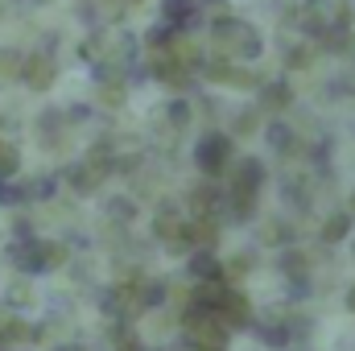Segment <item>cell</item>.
<instances>
[{"instance_id": "cell-1", "label": "cell", "mask_w": 355, "mask_h": 351, "mask_svg": "<svg viewBox=\"0 0 355 351\" xmlns=\"http://www.w3.org/2000/svg\"><path fill=\"white\" fill-rule=\"evenodd\" d=\"M194 166L202 170V178H219L232 166V137L227 132H202L194 141Z\"/></svg>"}, {"instance_id": "cell-2", "label": "cell", "mask_w": 355, "mask_h": 351, "mask_svg": "<svg viewBox=\"0 0 355 351\" xmlns=\"http://www.w3.org/2000/svg\"><path fill=\"white\" fill-rule=\"evenodd\" d=\"M265 186V166L261 157H240L236 166H227V190H240V194H261Z\"/></svg>"}, {"instance_id": "cell-3", "label": "cell", "mask_w": 355, "mask_h": 351, "mask_svg": "<svg viewBox=\"0 0 355 351\" xmlns=\"http://www.w3.org/2000/svg\"><path fill=\"white\" fill-rule=\"evenodd\" d=\"M257 108H265V112H281V108H289L293 103V87H289V79H268L257 87Z\"/></svg>"}, {"instance_id": "cell-4", "label": "cell", "mask_w": 355, "mask_h": 351, "mask_svg": "<svg viewBox=\"0 0 355 351\" xmlns=\"http://www.w3.org/2000/svg\"><path fill=\"white\" fill-rule=\"evenodd\" d=\"M248 29H252V25H248L244 17H215V21L207 25V33H211L219 46H227V50H232V46H236V42H240Z\"/></svg>"}, {"instance_id": "cell-5", "label": "cell", "mask_w": 355, "mask_h": 351, "mask_svg": "<svg viewBox=\"0 0 355 351\" xmlns=\"http://www.w3.org/2000/svg\"><path fill=\"white\" fill-rule=\"evenodd\" d=\"M318 50H327V54H352L355 50V33H352V25H327L322 29V37H318Z\"/></svg>"}, {"instance_id": "cell-6", "label": "cell", "mask_w": 355, "mask_h": 351, "mask_svg": "<svg viewBox=\"0 0 355 351\" xmlns=\"http://www.w3.org/2000/svg\"><path fill=\"white\" fill-rule=\"evenodd\" d=\"M21 79H25L33 91H46L50 83H54V62L42 58V54H37V58H25V62H21Z\"/></svg>"}, {"instance_id": "cell-7", "label": "cell", "mask_w": 355, "mask_h": 351, "mask_svg": "<svg viewBox=\"0 0 355 351\" xmlns=\"http://www.w3.org/2000/svg\"><path fill=\"white\" fill-rule=\"evenodd\" d=\"M186 268H190V277H198V281H207V285H211V281H223V264H219L215 252H207V248H202V252H190V264H186Z\"/></svg>"}, {"instance_id": "cell-8", "label": "cell", "mask_w": 355, "mask_h": 351, "mask_svg": "<svg viewBox=\"0 0 355 351\" xmlns=\"http://www.w3.org/2000/svg\"><path fill=\"white\" fill-rule=\"evenodd\" d=\"M141 42H145V50H170V46L178 42V25H170V21H162V17H157V21L145 29V37H141Z\"/></svg>"}, {"instance_id": "cell-9", "label": "cell", "mask_w": 355, "mask_h": 351, "mask_svg": "<svg viewBox=\"0 0 355 351\" xmlns=\"http://www.w3.org/2000/svg\"><path fill=\"white\" fill-rule=\"evenodd\" d=\"M265 141H268V149H272V153H293V141H297V137H293V128H289V124L272 120V124L265 128Z\"/></svg>"}, {"instance_id": "cell-10", "label": "cell", "mask_w": 355, "mask_h": 351, "mask_svg": "<svg viewBox=\"0 0 355 351\" xmlns=\"http://www.w3.org/2000/svg\"><path fill=\"white\" fill-rule=\"evenodd\" d=\"M232 54H236L240 62H257V58L265 54V37H261L257 29H248V33H244V37H240V42L232 46Z\"/></svg>"}, {"instance_id": "cell-11", "label": "cell", "mask_w": 355, "mask_h": 351, "mask_svg": "<svg viewBox=\"0 0 355 351\" xmlns=\"http://www.w3.org/2000/svg\"><path fill=\"white\" fill-rule=\"evenodd\" d=\"M352 223H355V219L347 215V211H335V215L322 223V232H318V236H322V244H339V240L352 232Z\"/></svg>"}, {"instance_id": "cell-12", "label": "cell", "mask_w": 355, "mask_h": 351, "mask_svg": "<svg viewBox=\"0 0 355 351\" xmlns=\"http://www.w3.org/2000/svg\"><path fill=\"white\" fill-rule=\"evenodd\" d=\"M314 62V50L310 46H285V67L289 71H306Z\"/></svg>"}, {"instance_id": "cell-13", "label": "cell", "mask_w": 355, "mask_h": 351, "mask_svg": "<svg viewBox=\"0 0 355 351\" xmlns=\"http://www.w3.org/2000/svg\"><path fill=\"white\" fill-rule=\"evenodd\" d=\"M166 116H170V120H174L178 128H182V124H190V116H194V108H190L186 99H170V103H166Z\"/></svg>"}, {"instance_id": "cell-14", "label": "cell", "mask_w": 355, "mask_h": 351, "mask_svg": "<svg viewBox=\"0 0 355 351\" xmlns=\"http://www.w3.org/2000/svg\"><path fill=\"white\" fill-rule=\"evenodd\" d=\"M281 198H285L289 207H297V211H306V207H310L306 190H302V186H293V182H285V186H281Z\"/></svg>"}, {"instance_id": "cell-15", "label": "cell", "mask_w": 355, "mask_h": 351, "mask_svg": "<svg viewBox=\"0 0 355 351\" xmlns=\"http://www.w3.org/2000/svg\"><path fill=\"white\" fill-rule=\"evenodd\" d=\"M281 273H289V277H306V257H302V252H281Z\"/></svg>"}, {"instance_id": "cell-16", "label": "cell", "mask_w": 355, "mask_h": 351, "mask_svg": "<svg viewBox=\"0 0 355 351\" xmlns=\"http://www.w3.org/2000/svg\"><path fill=\"white\" fill-rule=\"evenodd\" d=\"M21 54L17 50H0V75H21Z\"/></svg>"}, {"instance_id": "cell-17", "label": "cell", "mask_w": 355, "mask_h": 351, "mask_svg": "<svg viewBox=\"0 0 355 351\" xmlns=\"http://www.w3.org/2000/svg\"><path fill=\"white\" fill-rule=\"evenodd\" d=\"M116 50H120V58L132 67V54H137V37L132 33H120V42H116Z\"/></svg>"}, {"instance_id": "cell-18", "label": "cell", "mask_w": 355, "mask_h": 351, "mask_svg": "<svg viewBox=\"0 0 355 351\" xmlns=\"http://www.w3.org/2000/svg\"><path fill=\"white\" fill-rule=\"evenodd\" d=\"M257 112H261V108H252V112H240V116H236V132H240V137H248V132L257 128Z\"/></svg>"}, {"instance_id": "cell-19", "label": "cell", "mask_w": 355, "mask_h": 351, "mask_svg": "<svg viewBox=\"0 0 355 351\" xmlns=\"http://www.w3.org/2000/svg\"><path fill=\"white\" fill-rule=\"evenodd\" d=\"M335 83L343 87V95H355V54H352V62H347V71L335 75Z\"/></svg>"}, {"instance_id": "cell-20", "label": "cell", "mask_w": 355, "mask_h": 351, "mask_svg": "<svg viewBox=\"0 0 355 351\" xmlns=\"http://www.w3.org/2000/svg\"><path fill=\"white\" fill-rule=\"evenodd\" d=\"M198 4H202V8H223L227 0H198Z\"/></svg>"}, {"instance_id": "cell-21", "label": "cell", "mask_w": 355, "mask_h": 351, "mask_svg": "<svg viewBox=\"0 0 355 351\" xmlns=\"http://www.w3.org/2000/svg\"><path fill=\"white\" fill-rule=\"evenodd\" d=\"M347 310H355V285L347 289Z\"/></svg>"}, {"instance_id": "cell-22", "label": "cell", "mask_w": 355, "mask_h": 351, "mask_svg": "<svg viewBox=\"0 0 355 351\" xmlns=\"http://www.w3.org/2000/svg\"><path fill=\"white\" fill-rule=\"evenodd\" d=\"M347 215L355 219V190H352V203H347Z\"/></svg>"}, {"instance_id": "cell-23", "label": "cell", "mask_w": 355, "mask_h": 351, "mask_svg": "<svg viewBox=\"0 0 355 351\" xmlns=\"http://www.w3.org/2000/svg\"><path fill=\"white\" fill-rule=\"evenodd\" d=\"M128 4H137V0H128Z\"/></svg>"}]
</instances>
